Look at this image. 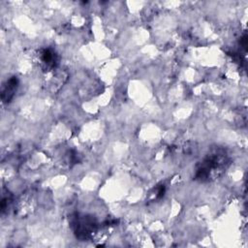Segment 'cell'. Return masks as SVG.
Instances as JSON below:
<instances>
[{
  "instance_id": "4",
  "label": "cell",
  "mask_w": 248,
  "mask_h": 248,
  "mask_svg": "<svg viewBox=\"0 0 248 248\" xmlns=\"http://www.w3.org/2000/svg\"><path fill=\"white\" fill-rule=\"evenodd\" d=\"M18 85V80L16 77H13L7 80V82L3 85L1 91V99L4 103H9L15 96Z\"/></svg>"
},
{
  "instance_id": "2",
  "label": "cell",
  "mask_w": 248,
  "mask_h": 248,
  "mask_svg": "<svg viewBox=\"0 0 248 248\" xmlns=\"http://www.w3.org/2000/svg\"><path fill=\"white\" fill-rule=\"evenodd\" d=\"M72 223L77 236L80 238H86L89 235H91V233L95 231L97 226L93 218L86 216L79 217L78 215L75 217Z\"/></svg>"
},
{
  "instance_id": "1",
  "label": "cell",
  "mask_w": 248,
  "mask_h": 248,
  "mask_svg": "<svg viewBox=\"0 0 248 248\" xmlns=\"http://www.w3.org/2000/svg\"><path fill=\"white\" fill-rule=\"evenodd\" d=\"M227 162L225 153L214 152L208 155L197 170L196 177L200 180L209 179L215 172H221Z\"/></svg>"
},
{
  "instance_id": "3",
  "label": "cell",
  "mask_w": 248,
  "mask_h": 248,
  "mask_svg": "<svg viewBox=\"0 0 248 248\" xmlns=\"http://www.w3.org/2000/svg\"><path fill=\"white\" fill-rule=\"evenodd\" d=\"M39 62L45 70H51L57 63V55L50 48H43L39 52Z\"/></svg>"
}]
</instances>
